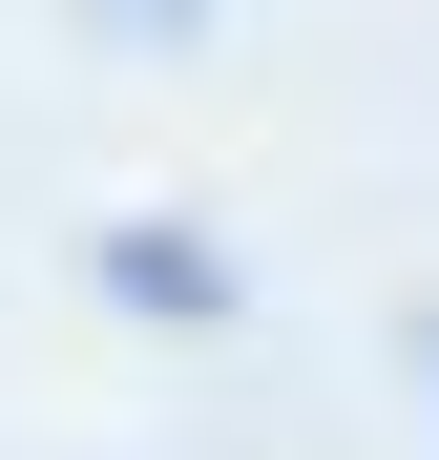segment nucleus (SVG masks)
I'll use <instances>...</instances> for the list:
<instances>
[{
    "label": "nucleus",
    "instance_id": "f257e3e1",
    "mask_svg": "<svg viewBox=\"0 0 439 460\" xmlns=\"http://www.w3.org/2000/svg\"><path fill=\"white\" fill-rule=\"evenodd\" d=\"M126 293H146V314H231V272H209V252H168V230H126V252H105Z\"/></svg>",
    "mask_w": 439,
    "mask_h": 460
}]
</instances>
